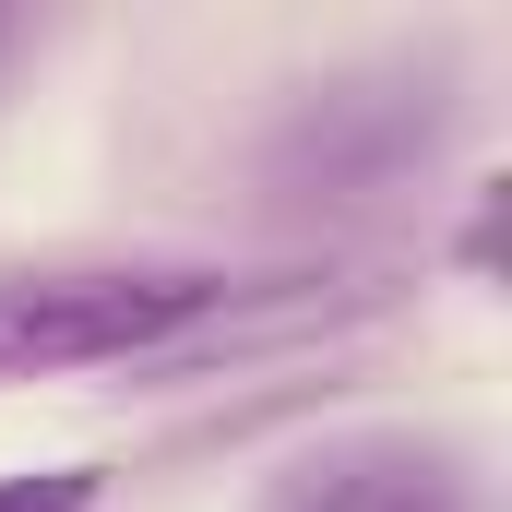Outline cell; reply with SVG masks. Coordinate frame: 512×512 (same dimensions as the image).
Wrapping results in <instances>:
<instances>
[{
    "label": "cell",
    "mask_w": 512,
    "mask_h": 512,
    "mask_svg": "<svg viewBox=\"0 0 512 512\" xmlns=\"http://www.w3.org/2000/svg\"><path fill=\"white\" fill-rule=\"evenodd\" d=\"M334 310L322 274H227V262H48L0 274V382H72V370H167L203 346H239L262 322Z\"/></svg>",
    "instance_id": "6da1fadb"
},
{
    "label": "cell",
    "mask_w": 512,
    "mask_h": 512,
    "mask_svg": "<svg viewBox=\"0 0 512 512\" xmlns=\"http://www.w3.org/2000/svg\"><path fill=\"white\" fill-rule=\"evenodd\" d=\"M453 143V60H382V72H334L310 84L274 143H262V191L286 203H382L429 155Z\"/></svg>",
    "instance_id": "7a4b0ae2"
},
{
    "label": "cell",
    "mask_w": 512,
    "mask_h": 512,
    "mask_svg": "<svg viewBox=\"0 0 512 512\" xmlns=\"http://www.w3.org/2000/svg\"><path fill=\"white\" fill-rule=\"evenodd\" d=\"M262 512H489V477L429 429H334L262 477Z\"/></svg>",
    "instance_id": "3957f363"
},
{
    "label": "cell",
    "mask_w": 512,
    "mask_h": 512,
    "mask_svg": "<svg viewBox=\"0 0 512 512\" xmlns=\"http://www.w3.org/2000/svg\"><path fill=\"white\" fill-rule=\"evenodd\" d=\"M96 501H108L96 465H24V477H0V512H96Z\"/></svg>",
    "instance_id": "277c9868"
},
{
    "label": "cell",
    "mask_w": 512,
    "mask_h": 512,
    "mask_svg": "<svg viewBox=\"0 0 512 512\" xmlns=\"http://www.w3.org/2000/svg\"><path fill=\"white\" fill-rule=\"evenodd\" d=\"M12 36H24V24H0V48H12Z\"/></svg>",
    "instance_id": "5b68a950"
}]
</instances>
